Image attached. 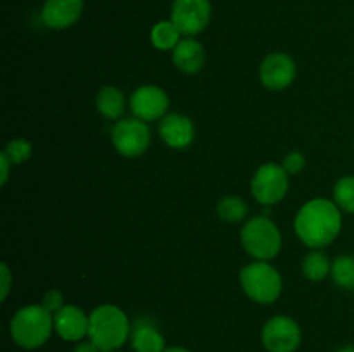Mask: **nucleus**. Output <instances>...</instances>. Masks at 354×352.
<instances>
[{"label": "nucleus", "instance_id": "f257e3e1", "mask_svg": "<svg viewBox=\"0 0 354 352\" xmlns=\"http://www.w3.org/2000/svg\"><path fill=\"white\" fill-rule=\"evenodd\" d=\"M342 228L341 209L328 199H311L296 214L294 230L304 245L324 248L339 237Z\"/></svg>", "mask_w": 354, "mask_h": 352}, {"label": "nucleus", "instance_id": "f03ea898", "mask_svg": "<svg viewBox=\"0 0 354 352\" xmlns=\"http://www.w3.org/2000/svg\"><path fill=\"white\" fill-rule=\"evenodd\" d=\"M131 333V324L124 311L113 304H102L88 314V338L100 352L123 347Z\"/></svg>", "mask_w": 354, "mask_h": 352}, {"label": "nucleus", "instance_id": "7ed1b4c3", "mask_svg": "<svg viewBox=\"0 0 354 352\" xmlns=\"http://www.w3.org/2000/svg\"><path fill=\"white\" fill-rule=\"evenodd\" d=\"M10 337L19 347L26 351L41 347L47 344L54 331V314L41 304L24 306L10 320Z\"/></svg>", "mask_w": 354, "mask_h": 352}, {"label": "nucleus", "instance_id": "20e7f679", "mask_svg": "<svg viewBox=\"0 0 354 352\" xmlns=\"http://www.w3.org/2000/svg\"><path fill=\"white\" fill-rule=\"evenodd\" d=\"M241 242L245 252L258 261H272L282 248L279 226L266 216H254L244 224Z\"/></svg>", "mask_w": 354, "mask_h": 352}, {"label": "nucleus", "instance_id": "39448f33", "mask_svg": "<svg viewBox=\"0 0 354 352\" xmlns=\"http://www.w3.org/2000/svg\"><path fill=\"white\" fill-rule=\"evenodd\" d=\"M241 285L252 302L273 304L282 293V276L268 261H256L242 268Z\"/></svg>", "mask_w": 354, "mask_h": 352}, {"label": "nucleus", "instance_id": "423d86ee", "mask_svg": "<svg viewBox=\"0 0 354 352\" xmlns=\"http://www.w3.org/2000/svg\"><path fill=\"white\" fill-rule=\"evenodd\" d=\"M251 192L263 206H275L289 192V173L277 162H266L252 176Z\"/></svg>", "mask_w": 354, "mask_h": 352}, {"label": "nucleus", "instance_id": "0eeeda50", "mask_svg": "<svg viewBox=\"0 0 354 352\" xmlns=\"http://www.w3.org/2000/svg\"><path fill=\"white\" fill-rule=\"evenodd\" d=\"M111 141L123 157H138L151 145V130L147 123L138 117H124L113 126Z\"/></svg>", "mask_w": 354, "mask_h": 352}, {"label": "nucleus", "instance_id": "6e6552de", "mask_svg": "<svg viewBox=\"0 0 354 352\" xmlns=\"http://www.w3.org/2000/svg\"><path fill=\"white\" fill-rule=\"evenodd\" d=\"M301 328L290 316H273L261 331V342L268 352H296L301 344Z\"/></svg>", "mask_w": 354, "mask_h": 352}, {"label": "nucleus", "instance_id": "1a4fd4ad", "mask_svg": "<svg viewBox=\"0 0 354 352\" xmlns=\"http://www.w3.org/2000/svg\"><path fill=\"white\" fill-rule=\"evenodd\" d=\"M171 21L182 35L196 37L206 30L211 21L209 0H175L171 7Z\"/></svg>", "mask_w": 354, "mask_h": 352}, {"label": "nucleus", "instance_id": "9d476101", "mask_svg": "<svg viewBox=\"0 0 354 352\" xmlns=\"http://www.w3.org/2000/svg\"><path fill=\"white\" fill-rule=\"evenodd\" d=\"M169 107L168 93L156 85H144L131 93L130 109L135 117L145 121H161Z\"/></svg>", "mask_w": 354, "mask_h": 352}, {"label": "nucleus", "instance_id": "9b49d317", "mask_svg": "<svg viewBox=\"0 0 354 352\" xmlns=\"http://www.w3.org/2000/svg\"><path fill=\"white\" fill-rule=\"evenodd\" d=\"M259 79L270 90H286L296 79V62L286 52H273L259 66Z\"/></svg>", "mask_w": 354, "mask_h": 352}, {"label": "nucleus", "instance_id": "f8f14e48", "mask_svg": "<svg viewBox=\"0 0 354 352\" xmlns=\"http://www.w3.org/2000/svg\"><path fill=\"white\" fill-rule=\"evenodd\" d=\"M54 330L62 340L82 342L88 335V316L78 306H64L54 314Z\"/></svg>", "mask_w": 354, "mask_h": 352}, {"label": "nucleus", "instance_id": "ddd939ff", "mask_svg": "<svg viewBox=\"0 0 354 352\" xmlns=\"http://www.w3.org/2000/svg\"><path fill=\"white\" fill-rule=\"evenodd\" d=\"M159 135L161 140L171 148H187L196 138V128L190 117L183 114H166L159 121Z\"/></svg>", "mask_w": 354, "mask_h": 352}, {"label": "nucleus", "instance_id": "4468645a", "mask_svg": "<svg viewBox=\"0 0 354 352\" xmlns=\"http://www.w3.org/2000/svg\"><path fill=\"white\" fill-rule=\"evenodd\" d=\"M83 0H47L41 9V19L52 30H66L82 17Z\"/></svg>", "mask_w": 354, "mask_h": 352}, {"label": "nucleus", "instance_id": "2eb2a0df", "mask_svg": "<svg viewBox=\"0 0 354 352\" xmlns=\"http://www.w3.org/2000/svg\"><path fill=\"white\" fill-rule=\"evenodd\" d=\"M131 347L135 352H165L166 340L149 317H140L131 324Z\"/></svg>", "mask_w": 354, "mask_h": 352}, {"label": "nucleus", "instance_id": "dca6fc26", "mask_svg": "<svg viewBox=\"0 0 354 352\" xmlns=\"http://www.w3.org/2000/svg\"><path fill=\"white\" fill-rule=\"evenodd\" d=\"M173 64L187 75H196L206 64V50L196 38H183L173 50Z\"/></svg>", "mask_w": 354, "mask_h": 352}, {"label": "nucleus", "instance_id": "f3484780", "mask_svg": "<svg viewBox=\"0 0 354 352\" xmlns=\"http://www.w3.org/2000/svg\"><path fill=\"white\" fill-rule=\"evenodd\" d=\"M97 109L109 121L123 119L124 109H127L124 93L120 88H116V86H104L97 93Z\"/></svg>", "mask_w": 354, "mask_h": 352}, {"label": "nucleus", "instance_id": "a211bd4d", "mask_svg": "<svg viewBox=\"0 0 354 352\" xmlns=\"http://www.w3.org/2000/svg\"><path fill=\"white\" fill-rule=\"evenodd\" d=\"M180 30L173 21H161L151 31V41L158 50H175L180 43Z\"/></svg>", "mask_w": 354, "mask_h": 352}, {"label": "nucleus", "instance_id": "6ab92c4d", "mask_svg": "<svg viewBox=\"0 0 354 352\" xmlns=\"http://www.w3.org/2000/svg\"><path fill=\"white\" fill-rule=\"evenodd\" d=\"M330 271L332 262L328 261V257L320 248H315L313 252H310L303 262V275L311 282H322L330 275Z\"/></svg>", "mask_w": 354, "mask_h": 352}, {"label": "nucleus", "instance_id": "aec40b11", "mask_svg": "<svg viewBox=\"0 0 354 352\" xmlns=\"http://www.w3.org/2000/svg\"><path fill=\"white\" fill-rule=\"evenodd\" d=\"M332 280L344 290H354V255H339L332 262Z\"/></svg>", "mask_w": 354, "mask_h": 352}, {"label": "nucleus", "instance_id": "412c9836", "mask_svg": "<svg viewBox=\"0 0 354 352\" xmlns=\"http://www.w3.org/2000/svg\"><path fill=\"white\" fill-rule=\"evenodd\" d=\"M216 213L227 223H241L248 217V204L241 197H225L218 202Z\"/></svg>", "mask_w": 354, "mask_h": 352}, {"label": "nucleus", "instance_id": "4be33fe9", "mask_svg": "<svg viewBox=\"0 0 354 352\" xmlns=\"http://www.w3.org/2000/svg\"><path fill=\"white\" fill-rule=\"evenodd\" d=\"M334 202L339 209L354 214V176H342L334 186Z\"/></svg>", "mask_w": 354, "mask_h": 352}, {"label": "nucleus", "instance_id": "5701e85b", "mask_svg": "<svg viewBox=\"0 0 354 352\" xmlns=\"http://www.w3.org/2000/svg\"><path fill=\"white\" fill-rule=\"evenodd\" d=\"M31 152H33V147H31L30 141L24 140V138H14V140H10L9 144L6 145V148H3V154H6L7 159L12 162V166L26 162L28 159L31 157Z\"/></svg>", "mask_w": 354, "mask_h": 352}, {"label": "nucleus", "instance_id": "b1692460", "mask_svg": "<svg viewBox=\"0 0 354 352\" xmlns=\"http://www.w3.org/2000/svg\"><path fill=\"white\" fill-rule=\"evenodd\" d=\"M282 166H283V169L289 173V176L297 175V173L303 171L304 166H306V157H304V155L297 150L289 152V154L286 155V159H283Z\"/></svg>", "mask_w": 354, "mask_h": 352}, {"label": "nucleus", "instance_id": "393cba45", "mask_svg": "<svg viewBox=\"0 0 354 352\" xmlns=\"http://www.w3.org/2000/svg\"><path fill=\"white\" fill-rule=\"evenodd\" d=\"M41 306H44L47 311H50L52 314L61 311L62 307H64V297H62L61 290H55V289L48 290V292L45 293L44 300H41Z\"/></svg>", "mask_w": 354, "mask_h": 352}, {"label": "nucleus", "instance_id": "a878e982", "mask_svg": "<svg viewBox=\"0 0 354 352\" xmlns=\"http://www.w3.org/2000/svg\"><path fill=\"white\" fill-rule=\"evenodd\" d=\"M0 276H2V302H3V300L7 299V293H9L10 290V280H12L6 262H2V266H0Z\"/></svg>", "mask_w": 354, "mask_h": 352}, {"label": "nucleus", "instance_id": "bb28decb", "mask_svg": "<svg viewBox=\"0 0 354 352\" xmlns=\"http://www.w3.org/2000/svg\"><path fill=\"white\" fill-rule=\"evenodd\" d=\"M10 166H12V162L9 161V159H7V155L3 154H0V168H2V175H0V185H6L7 183V179H9V169H10Z\"/></svg>", "mask_w": 354, "mask_h": 352}, {"label": "nucleus", "instance_id": "cd10ccee", "mask_svg": "<svg viewBox=\"0 0 354 352\" xmlns=\"http://www.w3.org/2000/svg\"><path fill=\"white\" fill-rule=\"evenodd\" d=\"M73 352H100L99 347L92 340H82Z\"/></svg>", "mask_w": 354, "mask_h": 352}, {"label": "nucleus", "instance_id": "c85d7f7f", "mask_svg": "<svg viewBox=\"0 0 354 352\" xmlns=\"http://www.w3.org/2000/svg\"><path fill=\"white\" fill-rule=\"evenodd\" d=\"M165 352H192L185 347H166Z\"/></svg>", "mask_w": 354, "mask_h": 352}, {"label": "nucleus", "instance_id": "c756f323", "mask_svg": "<svg viewBox=\"0 0 354 352\" xmlns=\"http://www.w3.org/2000/svg\"><path fill=\"white\" fill-rule=\"evenodd\" d=\"M337 352H354V345H346V347H341Z\"/></svg>", "mask_w": 354, "mask_h": 352}, {"label": "nucleus", "instance_id": "7c9ffc66", "mask_svg": "<svg viewBox=\"0 0 354 352\" xmlns=\"http://www.w3.org/2000/svg\"><path fill=\"white\" fill-rule=\"evenodd\" d=\"M113 352H120V351H113Z\"/></svg>", "mask_w": 354, "mask_h": 352}]
</instances>
